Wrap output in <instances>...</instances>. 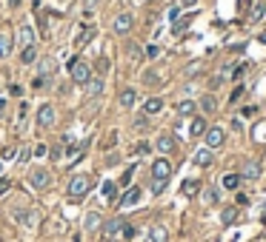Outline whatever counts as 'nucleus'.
<instances>
[{
	"instance_id": "nucleus-29",
	"label": "nucleus",
	"mask_w": 266,
	"mask_h": 242,
	"mask_svg": "<svg viewBox=\"0 0 266 242\" xmlns=\"http://www.w3.org/2000/svg\"><path fill=\"white\" fill-rule=\"evenodd\" d=\"M192 23V17H181V20H175V26H172V32L175 34H183L186 32V26Z\"/></svg>"
},
{
	"instance_id": "nucleus-34",
	"label": "nucleus",
	"mask_w": 266,
	"mask_h": 242,
	"mask_svg": "<svg viewBox=\"0 0 266 242\" xmlns=\"http://www.w3.org/2000/svg\"><path fill=\"white\" fill-rule=\"evenodd\" d=\"M95 68H98V74H106V71H109V57H98Z\"/></svg>"
},
{
	"instance_id": "nucleus-26",
	"label": "nucleus",
	"mask_w": 266,
	"mask_h": 242,
	"mask_svg": "<svg viewBox=\"0 0 266 242\" xmlns=\"http://www.w3.org/2000/svg\"><path fill=\"white\" fill-rule=\"evenodd\" d=\"M220 185H223V188H229V191H235V188L240 185V174H226V177L220 179Z\"/></svg>"
},
{
	"instance_id": "nucleus-3",
	"label": "nucleus",
	"mask_w": 266,
	"mask_h": 242,
	"mask_svg": "<svg viewBox=\"0 0 266 242\" xmlns=\"http://www.w3.org/2000/svg\"><path fill=\"white\" fill-rule=\"evenodd\" d=\"M29 185H32L34 191H46L52 185L49 168H32V171H29Z\"/></svg>"
},
{
	"instance_id": "nucleus-10",
	"label": "nucleus",
	"mask_w": 266,
	"mask_h": 242,
	"mask_svg": "<svg viewBox=\"0 0 266 242\" xmlns=\"http://www.w3.org/2000/svg\"><path fill=\"white\" fill-rule=\"evenodd\" d=\"M54 71H57V60L54 57H40L37 60V74L40 77H52Z\"/></svg>"
},
{
	"instance_id": "nucleus-15",
	"label": "nucleus",
	"mask_w": 266,
	"mask_h": 242,
	"mask_svg": "<svg viewBox=\"0 0 266 242\" xmlns=\"http://www.w3.org/2000/svg\"><path fill=\"white\" fill-rule=\"evenodd\" d=\"M100 225H103V217H100L98 211H89L86 220H83V228H86V231H98Z\"/></svg>"
},
{
	"instance_id": "nucleus-25",
	"label": "nucleus",
	"mask_w": 266,
	"mask_h": 242,
	"mask_svg": "<svg viewBox=\"0 0 266 242\" xmlns=\"http://www.w3.org/2000/svg\"><path fill=\"white\" fill-rule=\"evenodd\" d=\"M86 91H89V97H100V94H103V80H100V77L89 80V83H86Z\"/></svg>"
},
{
	"instance_id": "nucleus-18",
	"label": "nucleus",
	"mask_w": 266,
	"mask_h": 242,
	"mask_svg": "<svg viewBox=\"0 0 266 242\" xmlns=\"http://www.w3.org/2000/svg\"><path fill=\"white\" fill-rule=\"evenodd\" d=\"M235 220H238V205H226L220 211V225H232Z\"/></svg>"
},
{
	"instance_id": "nucleus-28",
	"label": "nucleus",
	"mask_w": 266,
	"mask_h": 242,
	"mask_svg": "<svg viewBox=\"0 0 266 242\" xmlns=\"http://www.w3.org/2000/svg\"><path fill=\"white\" fill-rule=\"evenodd\" d=\"M266 15V0H258V3H252V20H261Z\"/></svg>"
},
{
	"instance_id": "nucleus-35",
	"label": "nucleus",
	"mask_w": 266,
	"mask_h": 242,
	"mask_svg": "<svg viewBox=\"0 0 266 242\" xmlns=\"http://www.w3.org/2000/svg\"><path fill=\"white\" fill-rule=\"evenodd\" d=\"M143 83H146V86H158V83H160L158 71H146V74H143Z\"/></svg>"
},
{
	"instance_id": "nucleus-45",
	"label": "nucleus",
	"mask_w": 266,
	"mask_h": 242,
	"mask_svg": "<svg viewBox=\"0 0 266 242\" xmlns=\"http://www.w3.org/2000/svg\"><path fill=\"white\" fill-rule=\"evenodd\" d=\"M60 154H63V148H60V145H54V148H52V160H57Z\"/></svg>"
},
{
	"instance_id": "nucleus-43",
	"label": "nucleus",
	"mask_w": 266,
	"mask_h": 242,
	"mask_svg": "<svg viewBox=\"0 0 266 242\" xmlns=\"http://www.w3.org/2000/svg\"><path fill=\"white\" fill-rule=\"evenodd\" d=\"M9 188H12V182H9V179H0V194H6Z\"/></svg>"
},
{
	"instance_id": "nucleus-42",
	"label": "nucleus",
	"mask_w": 266,
	"mask_h": 242,
	"mask_svg": "<svg viewBox=\"0 0 266 242\" xmlns=\"http://www.w3.org/2000/svg\"><path fill=\"white\" fill-rule=\"evenodd\" d=\"M240 94H243V88H240V86H238V88H235V94L229 97V103H238V100H240Z\"/></svg>"
},
{
	"instance_id": "nucleus-17",
	"label": "nucleus",
	"mask_w": 266,
	"mask_h": 242,
	"mask_svg": "<svg viewBox=\"0 0 266 242\" xmlns=\"http://www.w3.org/2000/svg\"><path fill=\"white\" fill-rule=\"evenodd\" d=\"M92 37H95V26H83V32L78 34V40H75V48L80 51V48H83L89 40H92Z\"/></svg>"
},
{
	"instance_id": "nucleus-19",
	"label": "nucleus",
	"mask_w": 266,
	"mask_h": 242,
	"mask_svg": "<svg viewBox=\"0 0 266 242\" xmlns=\"http://www.w3.org/2000/svg\"><path fill=\"white\" fill-rule=\"evenodd\" d=\"M117 100H120V106H123V109H132L134 103H137V94H134V88H123Z\"/></svg>"
},
{
	"instance_id": "nucleus-27",
	"label": "nucleus",
	"mask_w": 266,
	"mask_h": 242,
	"mask_svg": "<svg viewBox=\"0 0 266 242\" xmlns=\"http://www.w3.org/2000/svg\"><path fill=\"white\" fill-rule=\"evenodd\" d=\"M20 43H23V46H34V32H32V26H23V29H20Z\"/></svg>"
},
{
	"instance_id": "nucleus-39",
	"label": "nucleus",
	"mask_w": 266,
	"mask_h": 242,
	"mask_svg": "<svg viewBox=\"0 0 266 242\" xmlns=\"http://www.w3.org/2000/svg\"><path fill=\"white\" fill-rule=\"evenodd\" d=\"M246 68H249L246 63H243V66H238V68H235V74H232V77H235V80H240V77L246 74Z\"/></svg>"
},
{
	"instance_id": "nucleus-32",
	"label": "nucleus",
	"mask_w": 266,
	"mask_h": 242,
	"mask_svg": "<svg viewBox=\"0 0 266 242\" xmlns=\"http://www.w3.org/2000/svg\"><path fill=\"white\" fill-rule=\"evenodd\" d=\"M252 134H255V140H258V143H264V140H266V123H258Z\"/></svg>"
},
{
	"instance_id": "nucleus-2",
	"label": "nucleus",
	"mask_w": 266,
	"mask_h": 242,
	"mask_svg": "<svg viewBox=\"0 0 266 242\" xmlns=\"http://www.w3.org/2000/svg\"><path fill=\"white\" fill-rule=\"evenodd\" d=\"M69 74H72V83L86 86V83L92 80V66L83 63L80 57H72V60H69Z\"/></svg>"
},
{
	"instance_id": "nucleus-37",
	"label": "nucleus",
	"mask_w": 266,
	"mask_h": 242,
	"mask_svg": "<svg viewBox=\"0 0 266 242\" xmlns=\"http://www.w3.org/2000/svg\"><path fill=\"white\" fill-rule=\"evenodd\" d=\"M132 174H134V165H129V168L123 171V177H120V185H129V179H132Z\"/></svg>"
},
{
	"instance_id": "nucleus-9",
	"label": "nucleus",
	"mask_w": 266,
	"mask_h": 242,
	"mask_svg": "<svg viewBox=\"0 0 266 242\" xmlns=\"http://www.w3.org/2000/svg\"><path fill=\"white\" fill-rule=\"evenodd\" d=\"M54 117H57L54 106H40V109H37V126H40V129H49V126H54Z\"/></svg>"
},
{
	"instance_id": "nucleus-44",
	"label": "nucleus",
	"mask_w": 266,
	"mask_h": 242,
	"mask_svg": "<svg viewBox=\"0 0 266 242\" xmlns=\"http://www.w3.org/2000/svg\"><path fill=\"white\" fill-rule=\"evenodd\" d=\"M169 17H172V23H175V20H178V17H181V6H175V9H172V12H169Z\"/></svg>"
},
{
	"instance_id": "nucleus-23",
	"label": "nucleus",
	"mask_w": 266,
	"mask_h": 242,
	"mask_svg": "<svg viewBox=\"0 0 266 242\" xmlns=\"http://www.w3.org/2000/svg\"><path fill=\"white\" fill-rule=\"evenodd\" d=\"M206 129H209V126H206V120H203V117H195V120H192V137H203V134H206Z\"/></svg>"
},
{
	"instance_id": "nucleus-46",
	"label": "nucleus",
	"mask_w": 266,
	"mask_h": 242,
	"mask_svg": "<svg viewBox=\"0 0 266 242\" xmlns=\"http://www.w3.org/2000/svg\"><path fill=\"white\" fill-rule=\"evenodd\" d=\"M115 140H117V134H109V140L103 143V148H112V145H115Z\"/></svg>"
},
{
	"instance_id": "nucleus-33",
	"label": "nucleus",
	"mask_w": 266,
	"mask_h": 242,
	"mask_svg": "<svg viewBox=\"0 0 266 242\" xmlns=\"http://www.w3.org/2000/svg\"><path fill=\"white\" fill-rule=\"evenodd\" d=\"M115 191H117L115 182H103V197H106V199H115Z\"/></svg>"
},
{
	"instance_id": "nucleus-24",
	"label": "nucleus",
	"mask_w": 266,
	"mask_h": 242,
	"mask_svg": "<svg viewBox=\"0 0 266 242\" xmlns=\"http://www.w3.org/2000/svg\"><path fill=\"white\" fill-rule=\"evenodd\" d=\"M200 109H203V111L206 114H215L217 111V100L212 94H206V97H200Z\"/></svg>"
},
{
	"instance_id": "nucleus-13",
	"label": "nucleus",
	"mask_w": 266,
	"mask_h": 242,
	"mask_svg": "<svg viewBox=\"0 0 266 242\" xmlns=\"http://www.w3.org/2000/svg\"><path fill=\"white\" fill-rule=\"evenodd\" d=\"M212 160H215V157H212V148H198V151H195V165H200V168H209Z\"/></svg>"
},
{
	"instance_id": "nucleus-41",
	"label": "nucleus",
	"mask_w": 266,
	"mask_h": 242,
	"mask_svg": "<svg viewBox=\"0 0 266 242\" xmlns=\"http://www.w3.org/2000/svg\"><path fill=\"white\" fill-rule=\"evenodd\" d=\"M163 188H166V182H155L152 179V194H163Z\"/></svg>"
},
{
	"instance_id": "nucleus-38",
	"label": "nucleus",
	"mask_w": 266,
	"mask_h": 242,
	"mask_svg": "<svg viewBox=\"0 0 266 242\" xmlns=\"http://www.w3.org/2000/svg\"><path fill=\"white\" fill-rule=\"evenodd\" d=\"M158 54H160V46H155V43H152V46H146V57H149V60H155Z\"/></svg>"
},
{
	"instance_id": "nucleus-40",
	"label": "nucleus",
	"mask_w": 266,
	"mask_h": 242,
	"mask_svg": "<svg viewBox=\"0 0 266 242\" xmlns=\"http://www.w3.org/2000/svg\"><path fill=\"white\" fill-rule=\"evenodd\" d=\"M134 154H149V143H137L134 145Z\"/></svg>"
},
{
	"instance_id": "nucleus-30",
	"label": "nucleus",
	"mask_w": 266,
	"mask_h": 242,
	"mask_svg": "<svg viewBox=\"0 0 266 242\" xmlns=\"http://www.w3.org/2000/svg\"><path fill=\"white\" fill-rule=\"evenodd\" d=\"M17 148L15 145H3V151H0V160H15Z\"/></svg>"
},
{
	"instance_id": "nucleus-4",
	"label": "nucleus",
	"mask_w": 266,
	"mask_h": 242,
	"mask_svg": "<svg viewBox=\"0 0 266 242\" xmlns=\"http://www.w3.org/2000/svg\"><path fill=\"white\" fill-rule=\"evenodd\" d=\"M169 177H172V162L166 157H158L152 162V179L155 182H169Z\"/></svg>"
},
{
	"instance_id": "nucleus-14",
	"label": "nucleus",
	"mask_w": 266,
	"mask_h": 242,
	"mask_svg": "<svg viewBox=\"0 0 266 242\" xmlns=\"http://www.w3.org/2000/svg\"><path fill=\"white\" fill-rule=\"evenodd\" d=\"M158 111H163V100H160V97H149V100L143 103V114L152 117V114H158Z\"/></svg>"
},
{
	"instance_id": "nucleus-12",
	"label": "nucleus",
	"mask_w": 266,
	"mask_h": 242,
	"mask_svg": "<svg viewBox=\"0 0 266 242\" xmlns=\"http://www.w3.org/2000/svg\"><path fill=\"white\" fill-rule=\"evenodd\" d=\"M258 177H261V162H258V160L243 162V171H240V179H258Z\"/></svg>"
},
{
	"instance_id": "nucleus-11",
	"label": "nucleus",
	"mask_w": 266,
	"mask_h": 242,
	"mask_svg": "<svg viewBox=\"0 0 266 242\" xmlns=\"http://www.w3.org/2000/svg\"><path fill=\"white\" fill-rule=\"evenodd\" d=\"M155 148H158L163 157L172 154V151H175V137H172V134H160V137H158V143H155Z\"/></svg>"
},
{
	"instance_id": "nucleus-47",
	"label": "nucleus",
	"mask_w": 266,
	"mask_h": 242,
	"mask_svg": "<svg viewBox=\"0 0 266 242\" xmlns=\"http://www.w3.org/2000/svg\"><path fill=\"white\" fill-rule=\"evenodd\" d=\"M198 0H181V6H195Z\"/></svg>"
},
{
	"instance_id": "nucleus-1",
	"label": "nucleus",
	"mask_w": 266,
	"mask_h": 242,
	"mask_svg": "<svg viewBox=\"0 0 266 242\" xmlns=\"http://www.w3.org/2000/svg\"><path fill=\"white\" fill-rule=\"evenodd\" d=\"M89 191H92V177H86V174H75V177L69 179V185H66V194H69L72 202L83 199Z\"/></svg>"
},
{
	"instance_id": "nucleus-22",
	"label": "nucleus",
	"mask_w": 266,
	"mask_h": 242,
	"mask_svg": "<svg viewBox=\"0 0 266 242\" xmlns=\"http://www.w3.org/2000/svg\"><path fill=\"white\" fill-rule=\"evenodd\" d=\"M175 111L181 114V117H189V114H195V100H181V103L175 106Z\"/></svg>"
},
{
	"instance_id": "nucleus-5",
	"label": "nucleus",
	"mask_w": 266,
	"mask_h": 242,
	"mask_svg": "<svg viewBox=\"0 0 266 242\" xmlns=\"http://www.w3.org/2000/svg\"><path fill=\"white\" fill-rule=\"evenodd\" d=\"M12 48H15V32H12V26L6 23V26L0 29V57H9Z\"/></svg>"
},
{
	"instance_id": "nucleus-21",
	"label": "nucleus",
	"mask_w": 266,
	"mask_h": 242,
	"mask_svg": "<svg viewBox=\"0 0 266 242\" xmlns=\"http://www.w3.org/2000/svg\"><path fill=\"white\" fill-rule=\"evenodd\" d=\"M181 191H183V197H195V194L200 191V182L198 179H183Z\"/></svg>"
},
{
	"instance_id": "nucleus-20",
	"label": "nucleus",
	"mask_w": 266,
	"mask_h": 242,
	"mask_svg": "<svg viewBox=\"0 0 266 242\" xmlns=\"http://www.w3.org/2000/svg\"><path fill=\"white\" fill-rule=\"evenodd\" d=\"M20 63H23V66L37 63V48H34V46H23V51H20Z\"/></svg>"
},
{
	"instance_id": "nucleus-36",
	"label": "nucleus",
	"mask_w": 266,
	"mask_h": 242,
	"mask_svg": "<svg viewBox=\"0 0 266 242\" xmlns=\"http://www.w3.org/2000/svg\"><path fill=\"white\" fill-rule=\"evenodd\" d=\"M126 54H129L132 60H137V57H140V46H137V43H129V46H126Z\"/></svg>"
},
{
	"instance_id": "nucleus-6",
	"label": "nucleus",
	"mask_w": 266,
	"mask_h": 242,
	"mask_svg": "<svg viewBox=\"0 0 266 242\" xmlns=\"http://www.w3.org/2000/svg\"><path fill=\"white\" fill-rule=\"evenodd\" d=\"M203 140H206V148H220L223 145V140H226V131L220 129V126H212V129H206V134H203Z\"/></svg>"
},
{
	"instance_id": "nucleus-8",
	"label": "nucleus",
	"mask_w": 266,
	"mask_h": 242,
	"mask_svg": "<svg viewBox=\"0 0 266 242\" xmlns=\"http://www.w3.org/2000/svg\"><path fill=\"white\" fill-rule=\"evenodd\" d=\"M140 197H143V191H140L137 185H132V188H126V191H123V197L117 199V205H120V208H132V205L140 202Z\"/></svg>"
},
{
	"instance_id": "nucleus-31",
	"label": "nucleus",
	"mask_w": 266,
	"mask_h": 242,
	"mask_svg": "<svg viewBox=\"0 0 266 242\" xmlns=\"http://www.w3.org/2000/svg\"><path fill=\"white\" fill-rule=\"evenodd\" d=\"M203 202H206V205H215V202H217V191H215V188H206V191H203Z\"/></svg>"
},
{
	"instance_id": "nucleus-48",
	"label": "nucleus",
	"mask_w": 266,
	"mask_h": 242,
	"mask_svg": "<svg viewBox=\"0 0 266 242\" xmlns=\"http://www.w3.org/2000/svg\"><path fill=\"white\" fill-rule=\"evenodd\" d=\"M0 171H3V160H0Z\"/></svg>"
},
{
	"instance_id": "nucleus-7",
	"label": "nucleus",
	"mask_w": 266,
	"mask_h": 242,
	"mask_svg": "<svg viewBox=\"0 0 266 242\" xmlns=\"http://www.w3.org/2000/svg\"><path fill=\"white\" fill-rule=\"evenodd\" d=\"M134 26V17L129 15V12H120V15L112 20V29H115V34H129Z\"/></svg>"
},
{
	"instance_id": "nucleus-16",
	"label": "nucleus",
	"mask_w": 266,
	"mask_h": 242,
	"mask_svg": "<svg viewBox=\"0 0 266 242\" xmlns=\"http://www.w3.org/2000/svg\"><path fill=\"white\" fill-rule=\"evenodd\" d=\"M149 242H169V231L163 225H152L149 228Z\"/></svg>"
}]
</instances>
